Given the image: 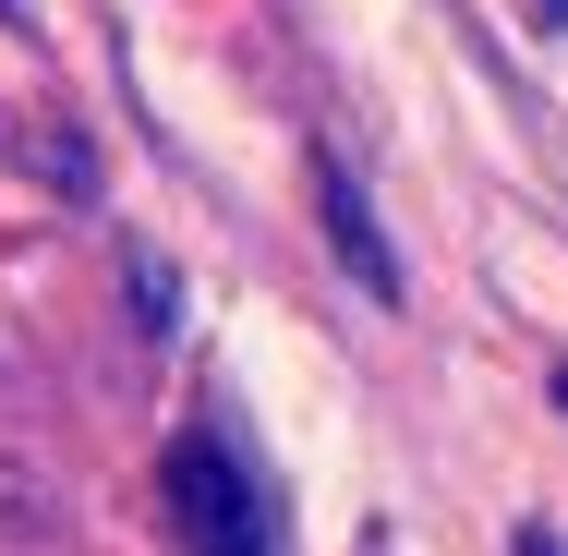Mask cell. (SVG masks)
I'll use <instances>...</instances> for the list:
<instances>
[{
	"instance_id": "6da1fadb",
	"label": "cell",
	"mask_w": 568,
	"mask_h": 556,
	"mask_svg": "<svg viewBox=\"0 0 568 556\" xmlns=\"http://www.w3.org/2000/svg\"><path fill=\"white\" fill-rule=\"evenodd\" d=\"M158 496H170V520H182L194 556H266V508H254V484H242V459L219 436H170Z\"/></svg>"
},
{
	"instance_id": "7a4b0ae2",
	"label": "cell",
	"mask_w": 568,
	"mask_h": 556,
	"mask_svg": "<svg viewBox=\"0 0 568 556\" xmlns=\"http://www.w3.org/2000/svg\"><path fill=\"white\" fill-rule=\"evenodd\" d=\"M315 206H327V254L363 279V303H399V254L375 242V206H363V182H351L339 158H315Z\"/></svg>"
},
{
	"instance_id": "3957f363",
	"label": "cell",
	"mask_w": 568,
	"mask_h": 556,
	"mask_svg": "<svg viewBox=\"0 0 568 556\" xmlns=\"http://www.w3.org/2000/svg\"><path fill=\"white\" fill-rule=\"evenodd\" d=\"M508 556H568V545H557V533H520V545H508Z\"/></svg>"
},
{
	"instance_id": "277c9868",
	"label": "cell",
	"mask_w": 568,
	"mask_h": 556,
	"mask_svg": "<svg viewBox=\"0 0 568 556\" xmlns=\"http://www.w3.org/2000/svg\"><path fill=\"white\" fill-rule=\"evenodd\" d=\"M532 24H568V0H532Z\"/></svg>"
},
{
	"instance_id": "5b68a950",
	"label": "cell",
	"mask_w": 568,
	"mask_h": 556,
	"mask_svg": "<svg viewBox=\"0 0 568 556\" xmlns=\"http://www.w3.org/2000/svg\"><path fill=\"white\" fill-rule=\"evenodd\" d=\"M557 400H568V363H557Z\"/></svg>"
},
{
	"instance_id": "8992f818",
	"label": "cell",
	"mask_w": 568,
	"mask_h": 556,
	"mask_svg": "<svg viewBox=\"0 0 568 556\" xmlns=\"http://www.w3.org/2000/svg\"><path fill=\"white\" fill-rule=\"evenodd\" d=\"M0 12H12V0H0Z\"/></svg>"
}]
</instances>
